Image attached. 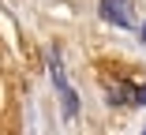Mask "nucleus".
<instances>
[{
  "label": "nucleus",
  "instance_id": "nucleus-1",
  "mask_svg": "<svg viewBox=\"0 0 146 135\" xmlns=\"http://www.w3.org/2000/svg\"><path fill=\"white\" fill-rule=\"evenodd\" d=\"M101 15L116 26H135V11H131V0H101Z\"/></svg>",
  "mask_w": 146,
  "mask_h": 135
},
{
  "label": "nucleus",
  "instance_id": "nucleus-2",
  "mask_svg": "<svg viewBox=\"0 0 146 135\" xmlns=\"http://www.w3.org/2000/svg\"><path fill=\"white\" fill-rule=\"evenodd\" d=\"M142 41H146V26H142Z\"/></svg>",
  "mask_w": 146,
  "mask_h": 135
},
{
  "label": "nucleus",
  "instance_id": "nucleus-3",
  "mask_svg": "<svg viewBox=\"0 0 146 135\" xmlns=\"http://www.w3.org/2000/svg\"><path fill=\"white\" fill-rule=\"evenodd\" d=\"M142 101H146V90H142Z\"/></svg>",
  "mask_w": 146,
  "mask_h": 135
}]
</instances>
